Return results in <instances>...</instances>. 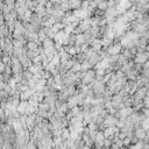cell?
<instances>
[{
    "instance_id": "cell-8",
    "label": "cell",
    "mask_w": 149,
    "mask_h": 149,
    "mask_svg": "<svg viewBox=\"0 0 149 149\" xmlns=\"http://www.w3.org/2000/svg\"><path fill=\"white\" fill-rule=\"evenodd\" d=\"M97 7H98L99 9H102V10H107V9L109 8V5H108V0H102V1L98 2Z\"/></svg>"
},
{
    "instance_id": "cell-12",
    "label": "cell",
    "mask_w": 149,
    "mask_h": 149,
    "mask_svg": "<svg viewBox=\"0 0 149 149\" xmlns=\"http://www.w3.org/2000/svg\"><path fill=\"white\" fill-rule=\"evenodd\" d=\"M91 68H93V66L90 64V62H88L87 59H85L84 62H81V70H85V71H87V70H90Z\"/></svg>"
},
{
    "instance_id": "cell-7",
    "label": "cell",
    "mask_w": 149,
    "mask_h": 149,
    "mask_svg": "<svg viewBox=\"0 0 149 149\" xmlns=\"http://www.w3.org/2000/svg\"><path fill=\"white\" fill-rule=\"evenodd\" d=\"M81 3H83L81 0H70V6H71V9L72 10L80 9L81 8Z\"/></svg>"
},
{
    "instance_id": "cell-10",
    "label": "cell",
    "mask_w": 149,
    "mask_h": 149,
    "mask_svg": "<svg viewBox=\"0 0 149 149\" xmlns=\"http://www.w3.org/2000/svg\"><path fill=\"white\" fill-rule=\"evenodd\" d=\"M37 34H38V38H40V41L41 42H43L48 36H47V34H45V31H44V29H43V27H41V29L37 31Z\"/></svg>"
},
{
    "instance_id": "cell-6",
    "label": "cell",
    "mask_w": 149,
    "mask_h": 149,
    "mask_svg": "<svg viewBox=\"0 0 149 149\" xmlns=\"http://www.w3.org/2000/svg\"><path fill=\"white\" fill-rule=\"evenodd\" d=\"M55 43H56L55 40L47 37V38L42 42V45L44 47V49H48V48H55Z\"/></svg>"
},
{
    "instance_id": "cell-9",
    "label": "cell",
    "mask_w": 149,
    "mask_h": 149,
    "mask_svg": "<svg viewBox=\"0 0 149 149\" xmlns=\"http://www.w3.org/2000/svg\"><path fill=\"white\" fill-rule=\"evenodd\" d=\"M61 137H62V140H63V141H65V140H68V139L70 137V129H69L68 127L62 129V134H61Z\"/></svg>"
},
{
    "instance_id": "cell-11",
    "label": "cell",
    "mask_w": 149,
    "mask_h": 149,
    "mask_svg": "<svg viewBox=\"0 0 149 149\" xmlns=\"http://www.w3.org/2000/svg\"><path fill=\"white\" fill-rule=\"evenodd\" d=\"M73 72H78V71H80L81 70V63L80 62H77V61H74V63H73V65H72V69H71Z\"/></svg>"
},
{
    "instance_id": "cell-13",
    "label": "cell",
    "mask_w": 149,
    "mask_h": 149,
    "mask_svg": "<svg viewBox=\"0 0 149 149\" xmlns=\"http://www.w3.org/2000/svg\"><path fill=\"white\" fill-rule=\"evenodd\" d=\"M37 1H38V3H40V5L45 6V5H47V2H49L50 0H37Z\"/></svg>"
},
{
    "instance_id": "cell-2",
    "label": "cell",
    "mask_w": 149,
    "mask_h": 149,
    "mask_svg": "<svg viewBox=\"0 0 149 149\" xmlns=\"http://www.w3.org/2000/svg\"><path fill=\"white\" fill-rule=\"evenodd\" d=\"M149 59V52L148 51H142V52H137L134 57V62L135 63H141L144 64Z\"/></svg>"
},
{
    "instance_id": "cell-5",
    "label": "cell",
    "mask_w": 149,
    "mask_h": 149,
    "mask_svg": "<svg viewBox=\"0 0 149 149\" xmlns=\"http://www.w3.org/2000/svg\"><path fill=\"white\" fill-rule=\"evenodd\" d=\"M87 61H88V62H90V64H91V65L94 68L95 65H98V64H99V63L102 61V57H101L100 52L95 51V52H94V54H93V55H92V56H91V57H90Z\"/></svg>"
},
{
    "instance_id": "cell-1",
    "label": "cell",
    "mask_w": 149,
    "mask_h": 149,
    "mask_svg": "<svg viewBox=\"0 0 149 149\" xmlns=\"http://www.w3.org/2000/svg\"><path fill=\"white\" fill-rule=\"evenodd\" d=\"M147 93H148V88H147V86L139 87V88L136 90V92L133 94V95H134V99H135V104H134V106H135L136 104H139L140 101L144 100V98L147 97Z\"/></svg>"
},
{
    "instance_id": "cell-3",
    "label": "cell",
    "mask_w": 149,
    "mask_h": 149,
    "mask_svg": "<svg viewBox=\"0 0 149 149\" xmlns=\"http://www.w3.org/2000/svg\"><path fill=\"white\" fill-rule=\"evenodd\" d=\"M118 118L114 115V114H107L106 116H105V120H104V125H105V127H108V126H116V123H118Z\"/></svg>"
},
{
    "instance_id": "cell-4",
    "label": "cell",
    "mask_w": 149,
    "mask_h": 149,
    "mask_svg": "<svg viewBox=\"0 0 149 149\" xmlns=\"http://www.w3.org/2000/svg\"><path fill=\"white\" fill-rule=\"evenodd\" d=\"M134 135L139 139V140H143L146 136H147V129L141 125V126H137L135 127L134 129Z\"/></svg>"
}]
</instances>
